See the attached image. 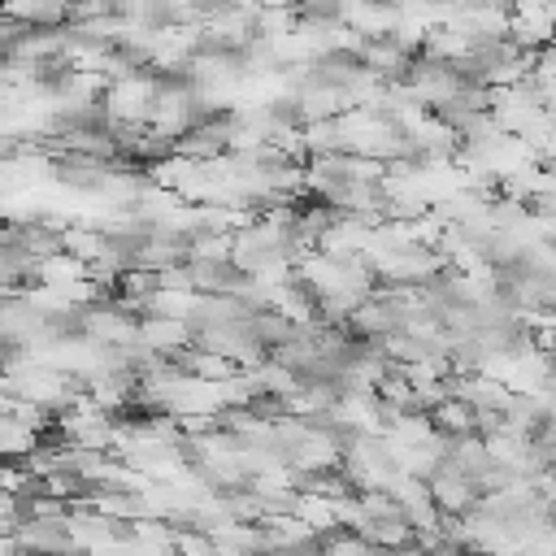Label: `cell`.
<instances>
[{
    "label": "cell",
    "instance_id": "obj_4",
    "mask_svg": "<svg viewBox=\"0 0 556 556\" xmlns=\"http://www.w3.org/2000/svg\"><path fill=\"white\" fill-rule=\"evenodd\" d=\"M339 473L352 486V495L365 491H387L395 482V469L387 460L382 434H343V456H339Z\"/></svg>",
    "mask_w": 556,
    "mask_h": 556
},
{
    "label": "cell",
    "instance_id": "obj_9",
    "mask_svg": "<svg viewBox=\"0 0 556 556\" xmlns=\"http://www.w3.org/2000/svg\"><path fill=\"white\" fill-rule=\"evenodd\" d=\"M552 30H556V9L552 4H539V0L508 4V43L517 52L552 48Z\"/></svg>",
    "mask_w": 556,
    "mask_h": 556
},
{
    "label": "cell",
    "instance_id": "obj_7",
    "mask_svg": "<svg viewBox=\"0 0 556 556\" xmlns=\"http://www.w3.org/2000/svg\"><path fill=\"white\" fill-rule=\"evenodd\" d=\"M135 313H126L117 300H100L78 313V334L100 348H135Z\"/></svg>",
    "mask_w": 556,
    "mask_h": 556
},
{
    "label": "cell",
    "instance_id": "obj_14",
    "mask_svg": "<svg viewBox=\"0 0 556 556\" xmlns=\"http://www.w3.org/2000/svg\"><path fill=\"white\" fill-rule=\"evenodd\" d=\"M348 326L361 334V339H369V343H378L382 334H391L395 330V313L382 304V295L374 291L369 300H361L356 308H352V317H348Z\"/></svg>",
    "mask_w": 556,
    "mask_h": 556
},
{
    "label": "cell",
    "instance_id": "obj_15",
    "mask_svg": "<svg viewBox=\"0 0 556 556\" xmlns=\"http://www.w3.org/2000/svg\"><path fill=\"white\" fill-rule=\"evenodd\" d=\"M39 287H74V282H87L91 274H87V265L83 261H74L70 252H52V256H43L39 265H35V274H30Z\"/></svg>",
    "mask_w": 556,
    "mask_h": 556
},
{
    "label": "cell",
    "instance_id": "obj_6",
    "mask_svg": "<svg viewBox=\"0 0 556 556\" xmlns=\"http://www.w3.org/2000/svg\"><path fill=\"white\" fill-rule=\"evenodd\" d=\"M443 256L430 252V248H400V252H387L378 265H374V282L382 278V287H426L443 274Z\"/></svg>",
    "mask_w": 556,
    "mask_h": 556
},
{
    "label": "cell",
    "instance_id": "obj_21",
    "mask_svg": "<svg viewBox=\"0 0 556 556\" xmlns=\"http://www.w3.org/2000/svg\"><path fill=\"white\" fill-rule=\"evenodd\" d=\"M169 552H174V556H213V543H208L200 530H191V526H174Z\"/></svg>",
    "mask_w": 556,
    "mask_h": 556
},
{
    "label": "cell",
    "instance_id": "obj_8",
    "mask_svg": "<svg viewBox=\"0 0 556 556\" xmlns=\"http://www.w3.org/2000/svg\"><path fill=\"white\" fill-rule=\"evenodd\" d=\"M195 343V330L174 317H139L135 321V348L152 361H178Z\"/></svg>",
    "mask_w": 556,
    "mask_h": 556
},
{
    "label": "cell",
    "instance_id": "obj_3",
    "mask_svg": "<svg viewBox=\"0 0 556 556\" xmlns=\"http://www.w3.org/2000/svg\"><path fill=\"white\" fill-rule=\"evenodd\" d=\"M0 387H4L9 400L30 404L39 413H61L83 391L74 378H65L56 369H43V365H13V369H4V382Z\"/></svg>",
    "mask_w": 556,
    "mask_h": 556
},
{
    "label": "cell",
    "instance_id": "obj_17",
    "mask_svg": "<svg viewBox=\"0 0 556 556\" xmlns=\"http://www.w3.org/2000/svg\"><path fill=\"white\" fill-rule=\"evenodd\" d=\"M104 243H109V239H104L100 230H91V226H78V222H70V226L61 230V252H70L74 261H83L87 269H91V265L104 256Z\"/></svg>",
    "mask_w": 556,
    "mask_h": 556
},
{
    "label": "cell",
    "instance_id": "obj_18",
    "mask_svg": "<svg viewBox=\"0 0 556 556\" xmlns=\"http://www.w3.org/2000/svg\"><path fill=\"white\" fill-rule=\"evenodd\" d=\"M39 447V434L17 417H0V460H26Z\"/></svg>",
    "mask_w": 556,
    "mask_h": 556
},
{
    "label": "cell",
    "instance_id": "obj_2",
    "mask_svg": "<svg viewBox=\"0 0 556 556\" xmlns=\"http://www.w3.org/2000/svg\"><path fill=\"white\" fill-rule=\"evenodd\" d=\"M187 465L213 486V491H239L248 482L243 473V443L230 430H208L200 439H187Z\"/></svg>",
    "mask_w": 556,
    "mask_h": 556
},
{
    "label": "cell",
    "instance_id": "obj_13",
    "mask_svg": "<svg viewBox=\"0 0 556 556\" xmlns=\"http://www.w3.org/2000/svg\"><path fill=\"white\" fill-rule=\"evenodd\" d=\"M287 513H291V517H295L313 539H326V534H334V530H339V521H334V500H321V495L295 491Z\"/></svg>",
    "mask_w": 556,
    "mask_h": 556
},
{
    "label": "cell",
    "instance_id": "obj_22",
    "mask_svg": "<svg viewBox=\"0 0 556 556\" xmlns=\"http://www.w3.org/2000/svg\"><path fill=\"white\" fill-rule=\"evenodd\" d=\"M9 96H13V91H9V87H4V83H0V117H4V113H9Z\"/></svg>",
    "mask_w": 556,
    "mask_h": 556
},
{
    "label": "cell",
    "instance_id": "obj_12",
    "mask_svg": "<svg viewBox=\"0 0 556 556\" xmlns=\"http://www.w3.org/2000/svg\"><path fill=\"white\" fill-rule=\"evenodd\" d=\"M361 70H369L374 78H382V83H400L404 74H408V52L400 48V43H391V39H374V43H365L361 48Z\"/></svg>",
    "mask_w": 556,
    "mask_h": 556
},
{
    "label": "cell",
    "instance_id": "obj_16",
    "mask_svg": "<svg viewBox=\"0 0 556 556\" xmlns=\"http://www.w3.org/2000/svg\"><path fill=\"white\" fill-rule=\"evenodd\" d=\"M426 417H430L434 434H443V439H460V434H473V408H469L465 400H456V395L439 400V404H434Z\"/></svg>",
    "mask_w": 556,
    "mask_h": 556
},
{
    "label": "cell",
    "instance_id": "obj_10",
    "mask_svg": "<svg viewBox=\"0 0 556 556\" xmlns=\"http://www.w3.org/2000/svg\"><path fill=\"white\" fill-rule=\"evenodd\" d=\"M426 495H430V504H434L439 517H465V513L478 504L473 478H465L456 465H447V456H443V465L426 478Z\"/></svg>",
    "mask_w": 556,
    "mask_h": 556
},
{
    "label": "cell",
    "instance_id": "obj_19",
    "mask_svg": "<svg viewBox=\"0 0 556 556\" xmlns=\"http://www.w3.org/2000/svg\"><path fill=\"white\" fill-rule=\"evenodd\" d=\"M187 261H204V265H230V235H213L200 230L187 239Z\"/></svg>",
    "mask_w": 556,
    "mask_h": 556
},
{
    "label": "cell",
    "instance_id": "obj_20",
    "mask_svg": "<svg viewBox=\"0 0 556 556\" xmlns=\"http://www.w3.org/2000/svg\"><path fill=\"white\" fill-rule=\"evenodd\" d=\"M0 491L13 495V500H22V495L35 491V478L22 469V460H0Z\"/></svg>",
    "mask_w": 556,
    "mask_h": 556
},
{
    "label": "cell",
    "instance_id": "obj_1",
    "mask_svg": "<svg viewBox=\"0 0 556 556\" xmlns=\"http://www.w3.org/2000/svg\"><path fill=\"white\" fill-rule=\"evenodd\" d=\"M156 87H161V78L148 70H130V74L104 83V96H100L104 130H143L152 100H156Z\"/></svg>",
    "mask_w": 556,
    "mask_h": 556
},
{
    "label": "cell",
    "instance_id": "obj_5",
    "mask_svg": "<svg viewBox=\"0 0 556 556\" xmlns=\"http://www.w3.org/2000/svg\"><path fill=\"white\" fill-rule=\"evenodd\" d=\"M195 122H204V117H200V109H195V91H191L182 78H161V87H156V100H152V113H148V126H143V130L169 148V143H174V139H182Z\"/></svg>",
    "mask_w": 556,
    "mask_h": 556
},
{
    "label": "cell",
    "instance_id": "obj_23",
    "mask_svg": "<svg viewBox=\"0 0 556 556\" xmlns=\"http://www.w3.org/2000/svg\"><path fill=\"white\" fill-rule=\"evenodd\" d=\"M291 556H317V543H313V547H300V552H291Z\"/></svg>",
    "mask_w": 556,
    "mask_h": 556
},
{
    "label": "cell",
    "instance_id": "obj_11",
    "mask_svg": "<svg viewBox=\"0 0 556 556\" xmlns=\"http://www.w3.org/2000/svg\"><path fill=\"white\" fill-rule=\"evenodd\" d=\"M334 22L348 26L352 35H361L365 43L395 35V9L391 4H339L334 9Z\"/></svg>",
    "mask_w": 556,
    "mask_h": 556
}]
</instances>
